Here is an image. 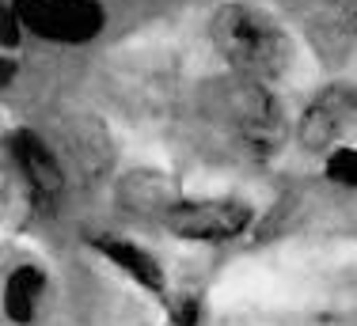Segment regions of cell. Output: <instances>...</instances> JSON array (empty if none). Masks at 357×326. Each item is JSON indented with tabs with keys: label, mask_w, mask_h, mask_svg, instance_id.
Returning a JSON list of instances; mask_svg holds the SVG:
<instances>
[{
	"label": "cell",
	"mask_w": 357,
	"mask_h": 326,
	"mask_svg": "<svg viewBox=\"0 0 357 326\" xmlns=\"http://www.w3.org/2000/svg\"><path fill=\"white\" fill-rule=\"evenodd\" d=\"M178 197L183 194L167 183V175H156V171H133V175H126L118 183V205L130 212H141V217L160 220V212L172 201H178Z\"/></svg>",
	"instance_id": "8"
},
{
	"label": "cell",
	"mask_w": 357,
	"mask_h": 326,
	"mask_svg": "<svg viewBox=\"0 0 357 326\" xmlns=\"http://www.w3.org/2000/svg\"><path fill=\"white\" fill-rule=\"evenodd\" d=\"M357 133V84H331L301 114L296 141L308 152H331Z\"/></svg>",
	"instance_id": "5"
},
{
	"label": "cell",
	"mask_w": 357,
	"mask_h": 326,
	"mask_svg": "<svg viewBox=\"0 0 357 326\" xmlns=\"http://www.w3.org/2000/svg\"><path fill=\"white\" fill-rule=\"evenodd\" d=\"M167 304H172L175 326H198V323H202V300H194V296H175V300H167Z\"/></svg>",
	"instance_id": "12"
},
{
	"label": "cell",
	"mask_w": 357,
	"mask_h": 326,
	"mask_svg": "<svg viewBox=\"0 0 357 326\" xmlns=\"http://www.w3.org/2000/svg\"><path fill=\"white\" fill-rule=\"evenodd\" d=\"M209 42L217 57L232 68V76L259 84L282 80L293 65V38L270 12L248 4V0H228L209 20Z\"/></svg>",
	"instance_id": "1"
},
{
	"label": "cell",
	"mask_w": 357,
	"mask_h": 326,
	"mask_svg": "<svg viewBox=\"0 0 357 326\" xmlns=\"http://www.w3.org/2000/svg\"><path fill=\"white\" fill-rule=\"evenodd\" d=\"M88 243L96 247V251L103 254V258L114 265V270H122L130 281H137L141 288H149L152 296H167L164 270H160V262L152 258V254L144 251L141 243H133V239H122V235H91Z\"/></svg>",
	"instance_id": "7"
},
{
	"label": "cell",
	"mask_w": 357,
	"mask_h": 326,
	"mask_svg": "<svg viewBox=\"0 0 357 326\" xmlns=\"http://www.w3.org/2000/svg\"><path fill=\"white\" fill-rule=\"evenodd\" d=\"M323 175L335 186H350L357 190V144H338L323 156Z\"/></svg>",
	"instance_id": "11"
},
{
	"label": "cell",
	"mask_w": 357,
	"mask_h": 326,
	"mask_svg": "<svg viewBox=\"0 0 357 326\" xmlns=\"http://www.w3.org/2000/svg\"><path fill=\"white\" fill-rule=\"evenodd\" d=\"M255 209L240 197H178L164 212L160 224L183 243H228L251 228Z\"/></svg>",
	"instance_id": "3"
},
{
	"label": "cell",
	"mask_w": 357,
	"mask_h": 326,
	"mask_svg": "<svg viewBox=\"0 0 357 326\" xmlns=\"http://www.w3.org/2000/svg\"><path fill=\"white\" fill-rule=\"evenodd\" d=\"M12 144V156H15V167H20L23 183H27L31 197L38 205H50L57 194L65 190V163L50 148L46 137H38L35 130H15L8 137Z\"/></svg>",
	"instance_id": "6"
},
{
	"label": "cell",
	"mask_w": 357,
	"mask_h": 326,
	"mask_svg": "<svg viewBox=\"0 0 357 326\" xmlns=\"http://www.w3.org/2000/svg\"><path fill=\"white\" fill-rule=\"evenodd\" d=\"M65 148H69V160L88 175H99V171L110 167V133L96 118L76 114L65 125Z\"/></svg>",
	"instance_id": "9"
},
{
	"label": "cell",
	"mask_w": 357,
	"mask_h": 326,
	"mask_svg": "<svg viewBox=\"0 0 357 326\" xmlns=\"http://www.w3.org/2000/svg\"><path fill=\"white\" fill-rule=\"evenodd\" d=\"M209 114L225 125V133L251 160H274L285 148L289 122L278 95L270 91V84L243 80V76L217 84L209 91Z\"/></svg>",
	"instance_id": "2"
},
{
	"label": "cell",
	"mask_w": 357,
	"mask_h": 326,
	"mask_svg": "<svg viewBox=\"0 0 357 326\" xmlns=\"http://www.w3.org/2000/svg\"><path fill=\"white\" fill-rule=\"evenodd\" d=\"M46 293V273L38 265H15L4 285V311L15 326H31L38 315V300Z\"/></svg>",
	"instance_id": "10"
},
{
	"label": "cell",
	"mask_w": 357,
	"mask_h": 326,
	"mask_svg": "<svg viewBox=\"0 0 357 326\" xmlns=\"http://www.w3.org/2000/svg\"><path fill=\"white\" fill-rule=\"evenodd\" d=\"M23 31L57 46H84L107 27L103 0H12Z\"/></svg>",
	"instance_id": "4"
}]
</instances>
